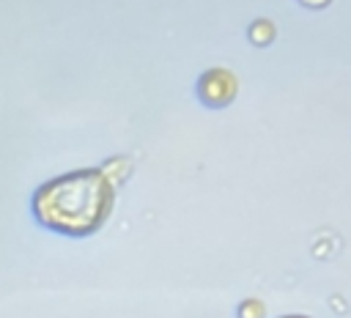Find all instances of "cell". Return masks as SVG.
<instances>
[{
  "instance_id": "cell-1",
  "label": "cell",
  "mask_w": 351,
  "mask_h": 318,
  "mask_svg": "<svg viewBox=\"0 0 351 318\" xmlns=\"http://www.w3.org/2000/svg\"><path fill=\"white\" fill-rule=\"evenodd\" d=\"M112 206V181L101 170H74L41 184L33 195L36 217L71 236L90 233Z\"/></svg>"
},
{
  "instance_id": "cell-2",
  "label": "cell",
  "mask_w": 351,
  "mask_h": 318,
  "mask_svg": "<svg viewBox=\"0 0 351 318\" xmlns=\"http://www.w3.org/2000/svg\"><path fill=\"white\" fill-rule=\"evenodd\" d=\"M197 93L206 104L217 107L233 99L236 93V77L228 69H208L200 80H197Z\"/></svg>"
}]
</instances>
